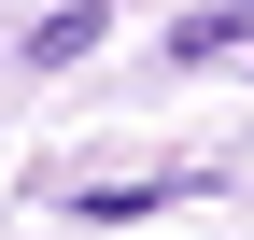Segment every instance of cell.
Masks as SVG:
<instances>
[{
    "mask_svg": "<svg viewBox=\"0 0 254 240\" xmlns=\"http://www.w3.org/2000/svg\"><path fill=\"white\" fill-rule=\"evenodd\" d=\"M85 43H99V0H71V14H43V28H28V57H43V71H71Z\"/></svg>",
    "mask_w": 254,
    "mask_h": 240,
    "instance_id": "6da1fadb",
    "label": "cell"
},
{
    "mask_svg": "<svg viewBox=\"0 0 254 240\" xmlns=\"http://www.w3.org/2000/svg\"><path fill=\"white\" fill-rule=\"evenodd\" d=\"M184 57H254V14H184Z\"/></svg>",
    "mask_w": 254,
    "mask_h": 240,
    "instance_id": "7a4b0ae2",
    "label": "cell"
}]
</instances>
